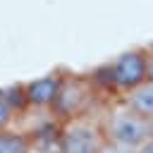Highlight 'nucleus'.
<instances>
[{"label": "nucleus", "mask_w": 153, "mask_h": 153, "mask_svg": "<svg viewBox=\"0 0 153 153\" xmlns=\"http://www.w3.org/2000/svg\"><path fill=\"white\" fill-rule=\"evenodd\" d=\"M96 81L98 86L108 88L120 98L136 84H141L146 76H151V53L143 48H134L127 53H120L117 57L108 60L103 67L96 69Z\"/></svg>", "instance_id": "f257e3e1"}, {"label": "nucleus", "mask_w": 153, "mask_h": 153, "mask_svg": "<svg viewBox=\"0 0 153 153\" xmlns=\"http://www.w3.org/2000/svg\"><path fill=\"white\" fill-rule=\"evenodd\" d=\"M108 143L100 115H79L57 124V153H100Z\"/></svg>", "instance_id": "f03ea898"}, {"label": "nucleus", "mask_w": 153, "mask_h": 153, "mask_svg": "<svg viewBox=\"0 0 153 153\" xmlns=\"http://www.w3.org/2000/svg\"><path fill=\"white\" fill-rule=\"evenodd\" d=\"M98 88L100 86H98L96 76L62 74V84H60V91H57V98L53 105V117L57 122H65V120L93 112Z\"/></svg>", "instance_id": "7ed1b4c3"}, {"label": "nucleus", "mask_w": 153, "mask_h": 153, "mask_svg": "<svg viewBox=\"0 0 153 153\" xmlns=\"http://www.w3.org/2000/svg\"><path fill=\"white\" fill-rule=\"evenodd\" d=\"M105 139L112 143H124V146H141L151 131H148V120L136 115L131 108H127L120 98H115L100 115Z\"/></svg>", "instance_id": "20e7f679"}, {"label": "nucleus", "mask_w": 153, "mask_h": 153, "mask_svg": "<svg viewBox=\"0 0 153 153\" xmlns=\"http://www.w3.org/2000/svg\"><path fill=\"white\" fill-rule=\"evenodd\" d=\"M62 84V72H53L45 76H38L33 81L24 84V93H26V110H43V112H53L57 91Z\"/></svg>", "instance_id": "39448f33"}, {"label": "nucleus", "mask_w": 153, "mask_h": 153, "mask_svg": "<svg viewBox=\"0 0 153 153\" xmlns=\"http://www.w3.org/2000/svg\"><path fill=\"white\" fill-rule=\"evenodd\" d=\"M120 100L127 108H131L136 115H141L146 120H153V76H146L141 84H136L134 88L122 93Z\"/></svg>", "instance_id": "423d86ee"}, {"label": "nucleus", "mask_w": 153, "mask_h": 153, "mask_svg": "<svg viewBox=\"0 0 153 153\" xmlns=\"http://www.w3.org/2000/svg\"><path fill=\"white\" fill-rule=\"evenodd\" d=\"M33 136L22 129H5L0 131V153H33Z\"/></svg>", "instance_id": "0eeeda50"}, {"label": "nucleus", "mask_w": 153, "mask_h": 153, "mask_svg": "<svg viewBox=\"0 0 153 153\" xmlns=\"http://www.w3.org/2000/svg\"><path fill=\"white\" fill-rule=\"evenodd\" d=\"M22 115H19V110L5 98V93L0 91V131H5V129H12L14 127V122L19 120Z\"/></svg>", "instance_id": "6e6552de"}, {"label": "nucleus", "mask_w": 153, "mask_h": 153, "mask_svg": "<svg viewBox=\"0 0 153 153\" xmlns=\"http://www.w3.org/2000/svg\"><path fill=\"white\" fill-rule=\"evenodd\" d=\"M100 153H136V148H134V146H124V143H112V141H108Z\"/></svg>", "instance_id": "1a4fd4ad"}, {"label": "nucleus", "mask_w": 153, "mask_h": 153, "mask_svg": "<svg viewBox=\"0 0 153 153\" xmlns=\"http://www.w3.org/2000/svg\"><path fill=\"white\" fill-rule=\"evenodd\" d=\"M136 153H153V136H148L141 146H136Z\"/></svg>", "instance_id": "9d476101"}, {"label": "nucleus", "mask_w": 153, "mask_h": 153, "mask_svg": "<svg viewBox=\"0 0 153 153\" xmlns=\"http://www.w3.org/2000/svg\"><path fill=\"white\" fill-rule=\"evenodd\" d=\"M148 131H151V136H153V120H148Z\"/></svg>", "instance_id": "9b49d317"}, {"label": "nucleus", "mask_w": 153, "mask_h": 153, "mask_svg": "<svg viewBox=\"0 0 153 153\" xmlns=\"http://www.w3.org/2000/svg\"><path fill=\"white\" fill-rule=\"evenodd\" d=\"M148 53H151V62H153V50H148Z\"/></svg>", "instance_id": "f8f14e48"}]
</instances>
